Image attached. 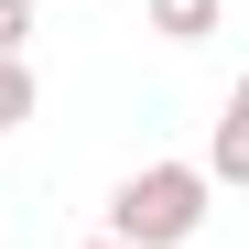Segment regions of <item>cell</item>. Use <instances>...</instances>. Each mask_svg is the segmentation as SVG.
Returning <instances> with one entry per match:
<instances>
[{"instance_id": "cell-4", "label": "cell", "mask_w": 249, "mask_h": 249, "mask_svg": "<svg viewBox=\"0 0 249 249\" xmlns=\"http://www.w3.org/2000/svg\"><path fill=\"white\" fill-rule=\"evenodd\" d=\"M33 108H44V87H33V54H0V141H11Z\"/></svg>"}, {"instance_id": "cell-6", "label": "cell", "mask_w": 249, "mask_h": 249, "mask_svg": "<svg viewBox=\"0 0 249 249\" xmlns=\"http://www.w3.org/2000/svg\"><path fill=\"white\" fill-rule=\"evenodd\" d=\"M87 249H119V238H108V228H98V238H87Z\"/></svg>"}, {"instance_id": "cell-1", "label": "cell", "mask_w": 249, "mask_h": 249, "mask_svg": "<svg viewBox=\"0 0 249 249\" xmlns=\"http://www.w3.org/2000/svg\"><path fill=\"white\" fill-rule=\"evenodd\" d=\"M206 162H141L130 184L108 195V238L119 249H184L195 228H206Z\"/></svg>"}, {"instance_id": "cell-3", "label": "cell", "mask_w": 249, "mask_h": 249, "mask_svg": "<svg viewBox=\"0 0 249 249\" xmlns=\"http://www.w3.org/2000/svg\"><path fill=\"white\" fill-rule=\"evenodd\" d=\"M141 22L162 33V44H206V33L228 22V0H141Z\"/></svg>"}, {"instance_id": "cell-5", "label": "cell", "mask_w": 249, "mask_h": 249, "mask_svg": "<svg viewBox=\"0 0 249 249\" xmlns=\"http://www.w3.org/2000/svg\"><path fill=\"white\" fill-rule=\"evenodd\" d=\"M33 11H44V0H0V54H22V44H33Z\"/></svg>"}, {"instance_id": "cell-2", "label": "cell", "mask_w": 249, "mask_h": 249, "mask_svg": "<svg viewBox=\"0 0 249 249\" xmlns=\"http://www.w3.org/2000/svg\"><path fill=\"white\" fill-rule=\"evenodd\" d=\"M206 184H249V76H228V108L206 130Z\"/></svg>"}]
</instances>
